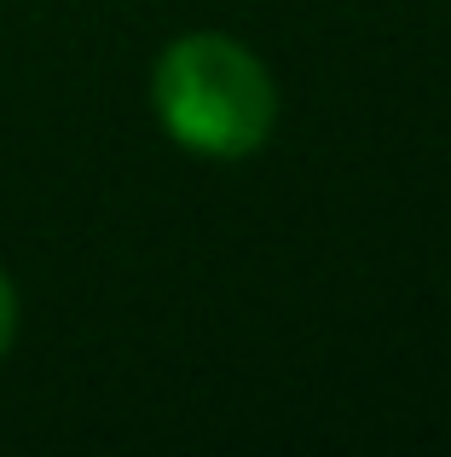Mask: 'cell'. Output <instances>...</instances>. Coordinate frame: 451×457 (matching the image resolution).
I'll list each match as a JSON object with an SVG mask.
<instances>
[{
	"mask_svg": "<svg viewBox=\"0 0 451 457\" xmlns=\"http://www.w3.org/2000/svg\"><path fill=\"white\" fill-rule=\"evenodd\" d=\"M151 99H157L162 128L185 151L220 156V162L260 151L278 116L266 64L232 35H180L157 58Z\"/></svg>",
	"mask_w": 451,
	"mask_h": 457,
	"instance_id": "obj_1",
	"label": "cell"
},
{
	"mask_svg": "<svg viewBox=\"0 0 451 457\" xmlns=\"http://www.w3.org/2000/svg\"><path fill=\"white\" fill-rule=\"evenodd\" d=\"M12 330H18V295H12L6 272H0V353L12 347Z\"/></svg>",
	"mask_w": 451,
	"mask_h": 457,
	"instance_id": "obj_2",
	"label": "cell"
}]
</instances>
